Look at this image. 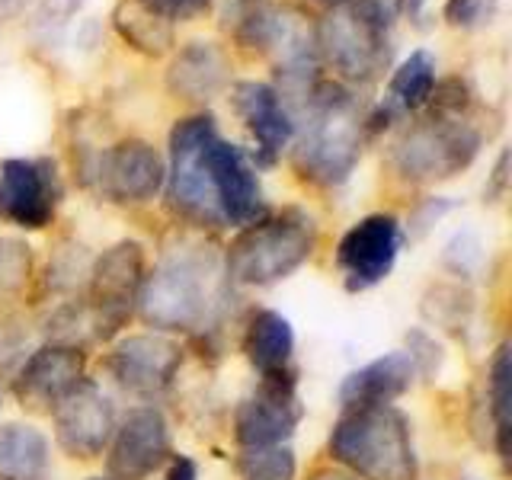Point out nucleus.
Instances as JSON below:
<instances>
[{"instance_id": "obj_33", "label": "nucleus", "mask_w": 512, "mask_h": 480, "mask_svg": "<svg viewBox=\"0 0 512 480\" xmlns=\"http://www.w3.org/2000/svg\"><path fill=\"white\" fill-rule=\"evenodd\" d=\"M423 7H426V0H397V10L410 16V20H416V16L423 13Z\"/></svg>"}, {"instance_id": "obj_21", "label": "nucleus", "mask_w": 512, "mask_h": 480, "mask_svg": "<svg viewBox=\"0 0 512 480\" xmlns=\"http://www.w3.org/2000/svg\"><path fill=\"white\" fill-rule=\"evenodd\" d=\"M432 87H436V58H432L426 48H416V52H410L400 61V68L391 74L384 103L365 116L368 132H378V128L391 125V119L420 112L429 100Z\"/></svg>"}, {"instance_id": "obj_8", "label": "nucleus", "mask_w": 512, "mask_h": 480, "mask_svg": "<svg viewBox=\"0 0 512 480\" xmlns=\"http://www.w3.org/2000/svg\"><path fill=\"white\" fill-rule=\"evenodd\" d=\"M87 276V320L93 327V336L109 340L132 320L138 308L144 285V247L138 240H119V244H112L96 256Z\"/></svg>"}, {"instance_id": "obj_1", "label": "nucleus", "mask_w": 512, "mask_h": 480, "mask_svg": "<svg viewBox=\"0 0 512 480\" xmlns=\"http://www.w3.org/2000/svg\"><path fill=\"white\" fill-rule=\"evenodd\" d=\"M167 199L202 228H247L266 215L256 167L205 112L173 125Z\"/></svg>"}, {"instance_id": "obj_22", "label": "nucleus", "mask_w": 512, "mask_h": 480, "mask_svg": "<svg viewBox=\"0 0 512 480\" xmlns=\"http://www.w3.org/2000/svg\"><path fill=\"white\" fill-rule=\"evenodd\" d=\"M244 352L263 378L288 372L295 352V330L288 324V317L272 308L256 311L244 333Z\"/></svg>"}, {"instance_id": "obj_20", "label": "nucleus", "mask_w": 512, "mask_h": 480, "mask_svg": "<svg viewBox=\"0 0 512 480\" xmlns=\"http://www.w3.org/2000/svg\"><path fill=\"white\" fill-rule=\"evenodd\" d=\"M416 378V365L410 352L394 349L388 356H378L362 368H352L340 384V404L346 407H372V404H394L397 397L410 391Z\"/></svg>"}, {"instance_id": "obj_26", "label": "nucleus", "mask_w": 512, "mask_h": 480, "mask_svg": "<svg viewBox=\"0 0 512 480\" xmlns=\"http://www.w3.org/2000/svg\"><path fill=\"white\" fill-rule=\"evenodd\" d=\"M490 416H493V429H496V448H500V458L506 461L509 455V407H512V365H509V346L503 343L496 349V356L490 362Z\"/></svg>"}, {"instance_id": "obj_12", "label": "nucleus", "mask_w": 512, "mask_h": 480, "mask_svg": "<svg viewBox=\"0 0 512 480\" xmlns=\"http://www.w3.org/2000/svg\"><path fill=\"white\" fill-rule=\"evenodd\" d=\"M87 176H93L109 202L141 205L164 189L167 167H164V157H160L148 141L125 138L96 154V164Z\"/></svg>"}, {"instance_id": "obj_17", "label": "nucleus", "mask_w": 512, "mask_h": 480, "mask_svg": "<svg viewBox=\"0 0 512 480\" xmlns=\"http://www.w3.org/2000/svg\"><path fill=\"white\" fill-rule=\"evenodd\" d=\"M80 381H84V352L71 343H52L23 362L13 378V391L23 407L52 413Z\"/></svg>"}, {"instance_id": "obj_29", "label": "nucleus", "mask_w": 512, "mask_h": 480, "mask_svg": "<svg viewBox=\"0 0 512 480\" xmlns=\"http://www.w3.org/2000/svg\"><path fill=\"white\" fill-rule=\"evenodd\" d=\"M496 10H500V0H445L442 16L455 29H477L493 23Z\"/></svg>"}, {"instance_id": "obj_30", "label": "nucleus", "mask_w": 512, "mask_h": 480, "mask_svg": "<svg viewBox=\"0 0 512 480\" xmlns=\"http://www.w3.org/2000/svg\"><path fill=\"white\" fill-rule=\"evenodd\" d=\"M157 13H164L167 20H192V16L205 13L212 7V0H144Z\"/></svg>"}, {"instance_id": "obj_15", "label": "nucleus", "mask_w": 512, "mask_h": 480, "mask_svg": "<svg viewBox=\"0 0 512 480\" xmlns=\"http://www.w3.org/2000/svg\"><path fill=\"white\" fill-rule=\"evenodd\" d=\"M52 413H55V442L71 458L103 455L112 432H116V413H112L109 397L87 378Z\"/></svg>"}, {"instance_id": "obj_34", "label": "nucleus", "mask_w": 512, "mask_h": 480, "mask_svg": "<svg viewBox=\"0 0 512 480\" xmlns=\"http://www.w3.org/2000/svg\"><path fill=\"white\" fill-rule=\"evenodd\" d=\"M314 480H349L346 474H317Z\"/></svg>"}, {"instance_id": "obj_27", "label": "nucleus", "mask_w": 512, "mask_h": 480, "mask_svg": "<svg viewBox=\"0 0 512 480\" xmlns=\"http://www.w3.org/2000/svg\"><path fill=\"white\" fill-rule=\"evenodd\" d=\"M240 480H295L298 461L288 445H269V448H244L237 461Z\"/></svg>"}, {"instance_id": "obj_16", "label": "nucleus", "mask_w": 512, "mask_h": 480, "mask_svg": "<svg viewBox=\"0 0 512 480\" xmlns=\"http://www.w3.org/2000/svg\"><path fill=\"white\" fill-rule=\"evenodd\" d=\"M109 442L112 480H148L170 458V429L164 413L154 407H138L128 413Z\"/></svg>"}, {"instance_id": "obj_28", "label": "nucleus", "mask_w": 512, "mask_h": 480, "mask_svg": "<svg viewBox=\"0 0 512 480\" xmlns=\"http://www.w3.org/2000/svg\"><path fill=\"white\" fill-rule=\"evenodd\" d=\"M32 253L23 240H0V295L20 292L29 279Z\"/></svg>"}, {"instance_id": "obj_14", "label": "nucleus", "mask_w": 512, "mask_h": 480, "mask_svg": "<svg viewBox=\"0 0 512 480\" xmlns=\"http://www.w3.org/2000/svg\"><path fill=\"white\" fill-rule=\"evenodd\" d=\"M183 349L176 346L167 336L157 333H138L125 336L109 352V375L116 378L125 391L154 397L160 391H167L176 372H180Z\"/></svg>"}, {"instance_id": "obj_11", "label": "nucleus", "mask_w": 512, "mask_h": 480, "mask_svg": "<svg viewBox=\"0 0 512 480\" xmlns=\"http://www.w3.org/2000/svg\"><path fill=\"white\" fill-rule=\"evenodd\" d=\"M61 199L58 170L48 157H10L0 164V218L23 231H42Z\"/></svg>"}, {"instance_id": "obj_5", "label": "nucleus", "mask_w": 512, "mask_h": 480, "mask_svg": "<svg viewBox=\"0 0 512 480\" xmlns=\"http://www.w3.org/2000/svg\"><path fill=\"white\" fill-rule=\"evenodd\" d=\"M330 458L359 480H416L413 426L394 404L346 407L330 429Z\"/></svg>"}, {"instance_id": "obj_35", "label": "nucleus", "mask_w": 512, "mask_h": 480, "mask_svg": "<svg viewBox=\"0 0 512 480\" xmlns=\"http://www.w3.org/2000/svg\"><path fill=\"white\" fill-rule=\"evenodd\" d=\"M16 4H23V0H0V10H13Z\"/></svg>"}, {"instance_id": "obj_19", "label": "nucleus", "mask_w": 512, "mask_h": 480, "mask_svg": "<svg viewBox=\"0 0 512 480\" xmlns=\"http://www.w3.org/2000/svg\"><path fill=\"white\" fill-rule=\"evenodd\" d=\"M231 61L224 55V48L215 42H186L180 52L173 55L167 68V90L176 100L189 103H208L218 96L228 84Z\"/></svg>"}, {"instance_id": "obj_18", "label": "nucleus", "mask_w": 512, "mask_h": 480, "mask_svg": "<svg viewBox=\"0 0 512 480\" xmlns=\"http://www.w3.org/2000/svg\"><path fill=\"white\" fill-rule=\"evenodd\" d=\"M231 103L256 141V160L266 167L276 164V157L295 138V116L288 112V103L279 96V90L263 84V80H237Z\"/></svg>"}, {"instance_id": "obj_7", "label": "nucleus", "mask_w": 512, "mask_h": 480, "mask_svg": "<svg viewBox=\"0 0 512 480\" xmlns=\"http://www.w3.org/2000/svg\"><path fill=\"white\" fill-rule=\"evenodd\" d=\"M391 23L384 0H340L317 23V52L346 84H372L394 55Z\"/></svg>"}, {"instance_id": "obj_13", "label": "nucleus", "mask_w": 512, "mask_h": 480, "mask_svg": "<svg viewBox=\"0 0 512 480\" xmlns=\"http://www.w3.org/2000/svg\"><path fill=\"white\" fill-rule=\"evenodd\" d=\"M263 55L272 61V68H276L282 80V90H279L282 100L292 96V100L301 103L304 96H308V90L320 80L317 23H311V16L298 7H279Z\"/></svg>"}, {"instance_id": "obj_9", "label": "nucleus", "mask_w": 512, "mask_h": 480, "mask_svg": "<svg viewBox=\"0 0 512 480\" xmlns=\"http://www.w3.org/2000/svg\"><path fill=\"white\" fill-rule=\"evenodd\" d=\"M404 240V224L391 212L365 215L352 224L336 244V266L349 292H368L388 279L404 250Z\"/></svg>"}, {"instance_id": "obj_32", "label": "nucleus", "mask_w": 512, "mask_h": 480, "mask_svg": "<svg viewBox=\"0 0 512 480\" xmlns=\"http://www.w3.org/2000/svg\"><path fill=\"white\" fill-rule=\"evenodd\" d=\"M167 480H199V468H196V461L186 458V455H176V458L170 461Z\"/></svg>"}, {"instance_id": "obj_31", "label": "nucleus", "mask_w": 512, "mask_h": 480, "mask_svg": "<svg viewBox=\"0 0 512 480\" xmlns=\"http://www.w3.org/2000/svg\"><path fill=\"white\" fill-rule=\"evenodd\" d=\"M506 167H509V151L500 154V160H496V170H493V186L484 189V199L487 202H496L503 196V189H506Z\"/></svg>"}, {"instance_id": "obj_37", "label": "nucleus", "mask_w": 512, "mask_h": 480, "mask_svg": "<svg viewBox=\"0 0 512 480\" xmlns=\"http://www.w3.org/2000/svg\"><path fill=\"white\" fill-rule=\"evenodd\" d=\"M90 480H112V477H90Z\"/></svg>"}, {"instance_id": "obj_10", "label": "nucleus", "mask_w": 512, "mask_h": 480, "mask_svg": "<svg viewBox=\"0 0 512 480\" xmlns=\"http://www.w3.org/2000/svg\"><path fill=\"white\" fill-rule=\"evenodd\" d=\"M304 416L298 381L292 372L266 375L256 391L237 407L234 436L244 448H269L282 445L295 436V429Z\"/></svg>"}, {"instance_id": "obj_25", "label": "nucleus", "mask_w": 512, "mask_h": 480, "mask_svg": "<svg viewBox=\"0 0 512 480\" xmlns=\"http://www.w3.org/2000/svg\"><path fill=\"white\" fill-rule=\"evenodd\" d=\"M276 0H224L221 4V29L250 52H263L269 42L272 23H276Z\"/></svg>"}, {"instance_id": "obj_23", "label": "nucleus", "mask_w": 512, "mask_h": 480, "mask_svg": "<svg viewBox=\"0 0 512 480\" xmlns=\"http://www.w3.org/2000/svg\"><path fill=\"white\" fill-rule=\"evenodd\" d=\"M112 29L119 32V39L128 48L148 58H164L176 45L173 20L148 7L144 0H119L116 10H112Z\"/></svg>"}, {"instance_id": "obj_6", "label": "nucleus", "mask_w": 512, "mask_h": 480, "mask_svg": "<svg viewBox=\"0 0 512 480\" xmlns=\"http://www.w3.org/2000/svg\"><path fill=\"white\" fill-rule=\"evenodd\" d=\"M317 247V224L301 208H282L276 215H263L240 231L228 256L224 276L237 285L266 288L292 276L311 260Z\"/></svg>"}, {"instance_id": "obj_38", "label": "nucleus", "mask_w": 512, "mask_h": 480, "mask_svg": "<svg viewBox=\"0 0 512 480\" xmlns=\"http://www.w3.org/2000/svg\"><path fill=\"white\" fill-rule=\"evenodd\" d=\"M0 407H4V397H0Z\"/></svg>"}, {"instance_id": "obj_4", "label": "nucleus", "mask_w": 512, "mask_h": 480, "mask_svg": "<svg viewBox=\"0 0 512 480\" xmlns=\"http://www.w3.org/2000/svg\"><path fill=\"white\" fill-rule=\"evenodd\" d=\"M224 266L212 247L180 244L144 276L138 311L157 330H205L224 301Z\"/></svg>"}, {"instance_id": "obj_36", "label": "nucleus", "mask_w": 512, "mask_h": 480, "mask_svg": "<svg viewBox=\"0 0 512 480\" xmlns=\"http://www.w3.org/2000/svg\"><path fill=\"white\" fill-rule=\"evenodd\" d=\"M320 4H330L333 7V4H340V0H320Z\"/></svg>"}, {"instance_id": "obj_24", "label": "nucleus", "mask_w": 512, "mask_h": 480, "mask_svg": "<svg viewBox=\"0 0 512 480\" xmlns=\"http://www.w3.org/2000/svg\"><path fill=\"white\" fill-rule=\"evenodd\" d=\"M48 439L29 423L0 426V480H45Z\"/></svg>"}, {"instance_id": "obj_3", "label": "nucleus", "mask_w": 512, "mask_h": 480, "mask_svg": "<svg viewBox=\"0 0 512 480\" xmlns=\"http://www.w3.org/2000/svg\"><path fill=\"white\" fill-rule=\"evenodd\" d=\"M301 128H295V170L317 186H340L356 170L368 135L365 109L343 80H324L298 103Z\"/></svg>"}, {"instance_id": "obj_2", "label": "nucleus", "mask_w": 512, "mask_h": 480, "mask_svg": "<svg viewBox=\"0 0 512 480\" xmlns=\"http://www.w3.org/2000/svg\"><path fill=\"white\" fill-rule=\"evenodd\" d=\"M484 144V128L474 122V93L461 77L436 80L420 119L394 144V167L410 183L452 180L468 170Z\"/></svg>"}]
</instances>
